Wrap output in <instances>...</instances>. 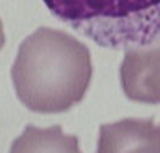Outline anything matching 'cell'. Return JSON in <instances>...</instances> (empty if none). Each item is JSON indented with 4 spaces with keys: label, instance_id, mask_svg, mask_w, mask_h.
Returning a JSON list of instances; mask_svg holds the SVG:
<instances>
[{
    "label": "cell",
    "instance_id": "4",
    "mask_svg": "<svg viewBox=\"0 0 160 153\" xmlns=\"http://www.w3.org/2000/svg\"><path fill=\"white\" fill-rule=\"evenodd\" d=\"M97 153H160V124L153 118H125L102 124Z\"/></svg>",
    "mask_w": 160,
    "mask_h": 153
},
{
    "label": "cell",
    "instance_id": "3",
    "mask_svg": "<svg viewBox=\"0 0 160 153\" xmlns=\"http://www.w3.org/2000/svg\"><path fill=\"white\" fill-rule=\"evenodd\" d=\"M119 77L129 100L160 104V37L146 47L125 51Z\"/></svg>",
    "mask_w": 160,
    "mask_h": 153
},
{
    "label": "cell",
    "instance_id": "6",
    "mask_svg": "<svg viewBox=\"0 0 160 153\" xmlns=\"http://www.w3.org/2000/svg\"><path fill=\"white\" fill-rule=\"evenodd\" d=\"M4 41H6V37H4V31H3V22L0 20V49L3 48L4 45Z\"/></svg>",
    "mask_w": 160,
    "mask_h": 153
},
{
    "label": "cell",
    "instance_id": "1",
    "mask_svg": "<svg viewBox=\"0 0 160 153\" xmlns=\"http://www.w3.org/2000/svg\"><path fill=\"white\" fill-rule=\"evenodd\" d=\"M93 76L90 49L70 34L39 27L21 42L11 67L14 90L28 110L56 114L84 98Z\"/></svg>",
    "mask_w": 160,
    "mask_h": 153
},
{
    "label": "cell",
    "instance_id": "2",
    "mask_svg": "<svg viewBox=\"0 0 160 153\" xmlns=\"http://www.w3.org/2000/svg\"><path fill=\"white\" fill-rule=\"evenodd\" d=\"M61 21L110 49H132L160 37V0H44Z\"/></svg>",
    "mask_w": 160,
    "mask_h": 153
},
{
    "label": "cell",
    "instance_id": "5",
    "mask_svg": "<svg viewBox=\"0 0 160 153\" xmlns=\"http://www.w3.org/2000/svg\"><path fill=\"white\" fill-rule=\"evenodd\" d=\"M8 153H82L79 138L63 134L59 125L38 128L27 125L22 134L14 139Z\"/></svg>",
    "mask_w": 160,
    "mask_h": 153
}]
</instances>
